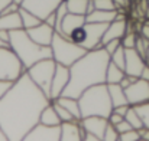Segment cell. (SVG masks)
Listing matches in <instances>:
<instances>
[{
	"mask_svg": "<svg viewBox=\"0 0 149 141\" xmlns=\"http://www.w3.org/2000/svg\"><path fill=\"white\" fill-rule=\"evenodd\" d=\"M148 46H149V41L145 39L143 36L138 35V39H136V45H135V49L145 58L146 56V50H148Z\"/></svg>",
	"mask_w": 149,
	"mask_h": 141,
	"instance_id": "d6a6232c",
	"label": "cell"
},
{
	"mask_svg": "<svg viewBox=\"0 0 149 141\" xmlns=\"http://www.w3.org/2000/svg\"><path fill=\"white\" fill-rule=\"evenodd\" d=\"M129 107H130V105H122V107H116V108H113V111L125 117V115H126V112H127V109H129Z\"/></svg>",
	"mask_w": 149,
	"mask_h": 141,
	"instance_id": "b9f144b4",
	"label": "cell"
},
{
	"mask_svg": "<svg viewBox=\"0 0 149 141\" xmlns=\"http://www.w3.org/2000/svg\"><path fill=\"white\" fill-rule=\"evenodd\" d=\"M44 22H47L48 25H51V26H52V28L55 29V13L49 14V16H48V17H47V19H45Z\"/></svg>",
	"mask_w": 149,
	"mask_h": 141,
	"instance_id": "7dc6e473",
	"label": "cell"
},
{
	"mask_svg": "<svg viewBox=\"0 0 149 141\" xmlns=\"http://www.w3.org/2000/svg\"><path fill=\"white\" fill-rule=\"evenodd\" d=\"M125 76H126V72L122 68H119L113 62L109 63L107 72H106V84H120V81Z\"/></svg>",
	"mask_w": 149,
	"mask_h": 141,
	"instance_id": "d4e9b609",
	"label": "cell"
},
{
	"mask_svg": "<svg viewBox=\"0 0 149 141\" xmlns=\"http://www.w3.org/2000/svg\"><path fill=\"white\" fill-rule=\"evenodd\" d=\"M141 78L145 79V81H149V65L148 63L145 65V68H143V71H142V74H141Z\"/></svg>",
	"mask_w": 149,
	"mask_h": 141,
	"instance_id": "f6af8a7d",
	"label": "cell"
},
{
	"mask_svg": "<svg viewBox=\"0 0 149 141\" xmlns=\"http://www.w3.org/2000/svg\"><path fill=\"white\" fill-rule=\"evenodd\" d=\"M109 23H90L86 22L83 26H80L78 29H75L70 39L80 45L81 47H84L86 50H93V49H99L103 47V36L104 32L107 29Z\"/></svg>",
	"mask_w": 149,
	"mask_h": 141,
	"instance_id": "8992f818",
	"label": "cell"
},
{
	"mask_svg": "<svg viewBox=\"0 0 149 141\" xmlns=\"http://www.w3.org/2000/svg\"><path fill=\"white\" fill-rule=\"evenodd\" d=\"M119 137H120V134L116 130V127L109 122V125L104 131V135H103V141H119Z\"/></svg>",
	"mask_w": 149,
	"mask_h": 141,
	"instance_id": "4dcf8cb0",
	"label": "cell"
},
{
	"mask_svg": "<svg viewBox=\"0 0 149 141\" xmlns=\"http://www.w3.org/2000/svg\"><path fill=\"white\" fill-rule=\"evenodd\" d=\"M145 61H146V63L149 65V46H148V50H146V56H145Z\"/></svg>",
	"mask_w": 149,
	"mask_h": 141,
	"instance_id": "f907efd6",
	"label": "cell"
},
{
	"mask_svg": "<svg viewBox=\"0 0 149 141\" xmlns=\"http://www.w3.org/2000/svg\"><path fill=\"white\" fill-rule=\"evenodd\" d=\"M19 14H20L22 25H23V29H25V30H28V29H31V28H35V26H38L39 23L44 22V20L39 19L36 14H33L32 12L26 10V9L22 7V6H20V9H19Z\"/></svg>",
	"mask_w": 149,
	"mask_h": 141,
	"instance_id": "cb8c5ba5",
	"label": "cell"
},
{
	"mask_svg": "<svg viewBox=\"0 0 149 141\" xmlns=\"http://www.w3.org/2000/svg\"><path fill=\"white\" fill-rule=\"evenodd\" d=\"M39 124L47 125V127H59V125L62 124V121H61L59 115L56 114V111H55L52 102L42 111L41 118H39Z\"/></svg>",
	"mask_w": 149,
	"mask_h": 141,
	"instance_id": "7402d4cb",
	"label": "cell"
},
{
	"mask_svg": "<svg viewBox=\"0 0 149 141\" xmlns=\"http://www.w3.org/2000/svg\"><path fill=\"white\" fill-rule=\"evenodd\" d=\"M138 141H146V140H143V138H139V140H138Z\"/></svg>",
	"mask_w": 149,
	"mask_h": 141,
	"instance_id": "f5cc1de1",
	"label": "cell"
},
{
	"mask_svg": "<svg viewBox=\"0 0 149 141\" xmlns=\"http://www.w3.org/2000/svg\"><path fill=\"white\" fill-rule=\"evenodd\" d=\"M64 1H65L67 9H68L70 13L87 16V9H88V1L90 0H64Z\"/></svg>",
	"mask_w": 149,
	"mask_h": 141,
	"instance_id": "484cf974",
	"label": "cell"
},
{
	"mask_svg": "<svg viewBox=\"0 0 149 141\" xmlns=\"http://www.w3.org/2000/svg\"><path fill=\"white\" fill-rule=\"evenodd\" d=\"M110 63V55L104 47L87 50L78 61L70 66V82L61 96L78 99L81 94L100 84H106V72Z\"/></svg>",
	"mask_w": 149,
	"mask_h": 141,
	"instance_id": "7a4b0ae2",
	"label": "cell"
},
{
	"mask_svg": "<svg viewBox=\"0 0 149 141\" xmlns=\"http://www.w3.org/2000/svg\"><path fill=\"white\" fill-rule=\"evenodd\" d=\"M17 29H23L19 12L7 13V14H0V30L12 32V30H17Z\"/></svg>",
	"mask_w": 149,
	"mask_h": 141,
	"instance_id": "d6986e66",
	"label": "cell"
},
{
	"mask_svg": "<svg viewBox=\"0 0 149 141\" xmlns=\"http://www.w3.org/2000/svg\"><path fill=\"white\" fill-rule=\"evenodd\" d=\"M52 105H54V108H55V111H56V114L59 115V118H61V121L62 122H70V121H75L74 120V117H72V114L71 112H68L59 102H56V101H52Z\"/></svg>",
	"mask_w": 149,
	"mask_h": 141,
	"instance_id": "f1b7e54d",
	"label": "cell"
},
{
	"mask_svg": "<svg viewBox=\"0 0 149 141\" xmlns=\"http://www.w3.org/2000/svg\"><path fill=\"white\" fill-rule=\"evenodd\" d=\"M26 32L33 42H36L38 45H42V46H51L54 35H55V29L47 22H42L38 26L28 29Z\"/></svg>",
	"mask_w": 149,
	"mask_h": 141,
	"instance_id": "9a60e30c",
	"label": "cell"
},
{
	"mask_svg": "<svg viewBox=\"0 0 149 141\" xmlns=\"http://www.w3.org/2000/svg\"><path fill=\"white\" fill-rule=\"evenodd\" d=\"M26 72L22 61L10 46L0 47V79L17 81Z\"/></svg>",
	"mask_w": 149,
	"mask_h": 141,
	"instance_id": "ba28073f",
	"label": "cell"
},
{
	"mask_svg": "<svg viewBox=\"0 0 149 141\" xmlns=\"http://www.w3.org/2000/svg\"><path fill=\"white\" fill-rule=\"evenodd\" d=\"M61 125L59 127H47L38 124L32 131H29L22 141H59Z\"/></svg>",
	"mask_w": 149,
	"mask_h": 141,
	"instance_id": "7c38bea8",
	"label": "cell"
},
{
	"mask_svg": "<svg viewBox=\"0 0 149 141\" xmlns=\"http://www.w3.org/2000/svg\"><path fill=\"white\" fill-rule=\"evenodd\" d=\"M148 4H149V0H148Z\"/></svg>",
	"mask_w": 149,
	"mask_h": 141,
	"instance_id": "9f6ffc18",
	"label": "cell"
},
{
	"mask_svg": "<svg viewBox=\"0 0 149 141\" xmlns=\"http://www.w3.org/2000/svg\"><path fill=\"white\" fill-rule=\"evenodd\" d=\"M139 35H141V36H143L145 39H148L149 41V23L148 22H143V23H142L141 30H139Z\"/></svg>",
	"mask_w": 149,
	"mask_h": 141,
	"instance_id": "60d3db41",
	"label": "cell"
},
{
	"mask_svg": "<svg viewBox=\"0 0 149 141\" xmlns=\"http://www.w3.org/2000/svg\"><path fill=\"white\" fill-rule=\"evenodd\" d=\"M120 45H122V41H120V39H113V41H110V42L104 43V45H103V47L106 49V52H107L109 55H111V53H113L117 47L120 46Z\"/></svg>",
	"mask_w": 149,
	"mask_h": 141,
	"instance_id": "d590c367",
	"label": "cell"
},
{
	"mask_svg": "<svg viewBox=\"0 0 149 141\" xmlns=\"http://www.w3.org/2000/svg\"><path fill=\"white\" fill-rule=\"evenodd\" d=\"M126 33H127V17H126L125 13L119 12L117 17L111 23H109V26H107V29L104 32L101 43L104 45V43H107V42H110L113 39H120L122 41Z\"/></svg>",
	"mask_w": 149,
	"mask_h": 141,
	"instance_id": "8fae6325",
	"label": "cell"
},
{
	"mask_svg": "<svg viewBox=\"0 0 149 141\" xmlns=\"http://www.w3.org/2000/svg\"><path fill=\"white\" fill-rule=\"evenodd\" d=\"M110 62H113L114 65H117L119 68H122L125 71V66H126V52H125V47L122 45L110 55Z\"/></svg>",
	"mask_w": 149,
	"mask_h": 141,
	"instance_id": "83f0119b",
	"label": "cell"
},
{
	"mask_svg": "<svg viewBox=\"0 0 149 141\" xmlns=\"http://www.w3.org/2000/svg\"><path fill=\"white\" fill-rule=\"evenodd\" d=\"M0 38H1L4 42L9 43V41H10V32H7V30H0Z\"/></svg>",
	"mask_w": 149,
	"mask_h": 141,
	"instance_id": "bcb514c9",
	"label": "cell"
},
{
	"mask_svg": "<svg viewBox=\"0 0 149 141\" xmlns=\"http://www.w3.org/2000/svg\"><path fill=\"white\" fill-rule=\"evenodd\" d=\"M62 1L64 0H22L20 6L32 12L33 14H36L39 19L45 20L49 14H52L56 10V7Z\"/></svg>",
	"mask_w": 149,
	"mask_h": 141,
	"instance_id": "9c48e42d",
	"label": "cell"
},
{
	"mask_svg": "<svg viewBox=\"0 0 149 141\" xmlns=\"http://www.w3.org/2000/svg\"><path fill=\"white\" fill-rule=\"evenodd\" d=\"M94 7L99 10H116L114 0H94Z\"/></svg>",
	"mask_w": 149,
	"mask_h": 141,
	"instance_id": "e575fe53",
	"label": "cell"
},
{
	"mask_svg": "<svg viewBox=\"0 0 149 141\" xmlns=\"http://www.w3.org/2000/svg\"><path fill=\"white\" fill-rule=\"evenodd\" d=\"M55 69H56V62L52 58L42 59V61L33 63L29 69H26V72L31 76V79L44 91V94L47 95L49 99H51V85H52V78H54Z\"/></svg>",
	"mask_w": 149,
	"mask_h": 141,
	"instance_id": "52a82bcc",
	"label": "cell"
},
{
	"mask_svg": "<svg viewBox=\"0 0 149 141\" xmlns=\"http://www.w3.org/2000/svg\"><path fill=\"white\" fill-rule=\"evenodd\" d=\"M125 120V117L123 115H120V114H117V112H111L110 114V117H109V122L110 124H113V125H116V124H119V122H122Z\"/></svg>",
	"mask_w": 149,
	"mask_h": 141,
	"instance_id": "ab89813d",
	"label": "cell"
},
{
	"mask_svg": "<svg viewBox=\"0 0 149 141\" xmlns=\"http://www.w3.org/2000/svg\"><path fill=\"white\" fill-rule=\"evenodd\" d=\"M78 102H80L83 118L97 115V117H104L109 120L110 114L113 112V104L109 94L107 84L94 85L86 89L78 98Z\"/></svg>",
	"mask_w": 149,
	"mask_h": 141,
	"instance_id": "277c9868",
	"label": "cell"
},
{
	"mask_svg": "<svg viewBox=\"0 0 149 141\" xmlns=\"http://www.w3.org/2000/svg\"><path fill=\"white\" fill-rule=\"evenodd\" d=\"M84 135H86V131L81 127L80 121H70V122L61 124L59 141H81Z\"/></svg>",
	"mask_w": 149,
	"mask_h": 141,
	"instance_id": "e0dca14e",
	"label": "cell"
},
{
	"mask_svg": "<svg viewBox=\"0 0 149 141\" xmlns=\"http://www.w3.org/2000/svg\"><path fill=\"white\" fill-rule=\"evenodd\" d=\"M70 82V66H64L61 63H56V69L52 78V85H51V99H58L65 87Z\"/></svg>",
	"mask_w": 149,
	"mask_h": 141,
	"instance_id": "4fadbf2b",
	"label": "cell"
},
{
	"mask_svg": "<svg viewBox=\"0 0 149 141\" xmlns=\"http://www.w3.org/2000/svg\"><path fill=\"white\" fill-rule=\"evenodd\" d=\"M51 101L25 72L0 98V131L7 141H22L38 124Z\"/></svg>",
	"mask_w": 149,
	"mask_h": 141,
	"instance_id": "6da1fadb",
	"label": "cell"
},
{
	"mask_svg": "<svg viewBox=\"0 0 149 141\" xmlns=\"http://www.w3.org/2000/svg\"><path fill=\"white\" fill-rule=\"evenodd\" d=\"M81 141H103V140L99 138V137H96V135H93V134H90V133H86V135L83 137Z\"/></svg>",
	"mask_w": 149,
	"mask_h": 141,
	"instance_id": "7bdbcfd3",
	"label": "cell"
},
{
	"mask_svg": "<svg viewBox=\"0 0 149 141\" xmlns=\"http://www.w3.org/2000/svg\"><path fill=\"white\" fill-rule=\"evenodd\" d=\"M13 81H4V79H0V98H3L4 95L10 91V88L13 87Z\"/></svg>",
	"mask_w": 149,
	"mask_h": 141,
	"instance_id": "8d00e7d4",
	"label": "cell"
},
{
	"mask_svg": "<svg viewBox=\"0 0 149 141\" xmlns=\"http://www.w3.org/2000/svg\"><path fill=\"white\" fill-rule=\"evenodd\" d=\"M145 22H148V23H149V19H148V20H145Z\"/></svg>",
	"mask_w": 149,
	"mask_h": 141,
	"instance_id": "db71d44e",
	"label": "cell"
},
{
	"mask_svg": "<svg viewBox=\"0 0 149 141\" xmlns=\"http://www.w3.org/2000/svg\"><path fill=\"white\" fill-rule=\"evenodd\" d=\"M132 1H138V0H132Z\"/></svg>",
	"mask_w": 149,
	"mask_h": 141,
	"instance_id": "11a10c76",
	"label": "cell"
},
{
	"mask_svg": "<svg viewBox=\"0 0 149 141\" xmlns=\"http://www.w3.org/2000/svg\"><path fill=\"white\" fill-rule=\"evenodd\" d=\"M141 138V134H139V130H129L126 133H122L120 137H119V141H138Z\"/></svg>",
	"mask_w": 149,
	"mask_h": 141,
	"instance_id": "836d02e7",
	"label": "cell"
},
{
	"mask_svg": "<svg viewBox=\"0 0 149 141\" xmlns=\"http://www.w3.org/2000/svg\"><path fill=\"white\" fill-rule=\"evenodd\" d=\"M130 3H132V0H114L116 10L117 12H122V13H125L130 7Z\"/></svg>",
	"mask_w": 149,
	"mask_h": 141,
	"instance_id": "74e56055",
	"label": "cell"
},
{
	"mask_svg": "<svg viewBox=\"0 0 149 141\" xmlns=\"http://www.w3.org/2000/svg\"><path fill=\"white\" fill-rule=\"evenodd\" d=\"M7 46H10V45H9L7 42H4V41L0 38V47H7Z\"/></svg>",
	"mask_w": 149,
	"mask_h": 141,
	"instance_id": "681fc988",
	"label": "cell"
},
{
	"mask_svg": "<svg viewBox=\"0 0 149 141\" xmlns=\"http://www.w3.org/2000/svg\"><path fill=\"white\" fill-rule=\"evenodd\" d=\"M138 32H135V30H127V33L123 36V39H122V46L125 47V49H129V47H135L136 45V39H138Z\"/></svg>",
	"mask_w": 149,
	"mask_h": 141,
	"instance_id": "f546056e",
	"label": "cell"
},
{
	"mask_svg": "<svg viewBox=\"0 0 149 141\" xmlns=\"http://www.w3.org/2000/svg\"><path fill=\"white\" fill-rule=\"evenodd\" d=\"M51 49H52V59L56 63H61L64 66H71L75 61H78L87 52L84 47L74 43L70 38L58 32H55L54 35Z\"/></svg>",
	"mask_w": 149,
	"mask_h": 141,
	"instance_id": "5b68a950",
	"label": "cell"
},
{
	"mask_svg": "<svg viewBox=\"0 0 149 141\" xmlns=\"http://www.w3.org/2000/svg\"><path fill=\"white\" fill-rule=\"evenodd\" d=\"M15 1H17V3H19V4H20V1H22V0H15Z\"/></svg>",
	"mask_w": 149,
	"mask_h": 141,
	"instance_id": "816d5d0a",
	"label": "cell"
},
{
	"mask_svg": "<svg viewBox=\"0 0 149 141\" xmlns=\"http://www.w3.org/2000/svg\"><path fill=\"white\" fill-rule=\"evenodd\" d=\"M86 22H87V20H86V16H84V14L67 13V14H65V17L62 19L59 33H61V35H64V36H67V38H70V36H71V33H72L75 29H78L80 26H83Z\"/></svg>",
	"mask_w": 149,
	"mask_h": 141,
	"instance_id": "ac0fdd59",
	"label": "cell"
},
{
	"mask_svg": "<svg viewBox=\"0 0 149 141\" xmlns=\"http://www.w3.org/2000/svg\"><path fill=\"white\" fill-rule=\"evenodd\" d=\"M126 52V66H125V72L129 76H135V78H141V74L146 65L145 58L135 49V47H129L125 49Z\"/></svg>",
	"mask_w": 149,
	"mask_h": 141,
	"instance_id": "5bb4252c",
	"label": "cell"
},
{
	"mask_svg": "<svg viewBox=\"0 0 149 141\" xmlns=\"http://www.w3.org/2000/svg\"><path fill=\"white\" fill-rule=\"evenodd\" d=\"M125 120L135 128V130H142L145 125H143V121H142V118H141V115H139V112L136 111V108L135 107H129V109H127V112H126V115H125Z\"/></svg>",
	"mask_w": 149,
	"mask_h": 141,
	"instance_id": "4316f807",
	"label": "cell"
},
{
	"mask_svg": "<svg viewBox=\"0 0 149 141\" xmlns=\"http://www.w3.org/2000/svg\"><path fill=\"white\" fill-rule=\"evenodd\" d=\"M9 45L15 50V53L19 56V59L22 61L25 69H29L33 63H36L42 59L52 58L51 46H42V45H38L36 42H33L25 29L12 30Z\"/></svg>",
	"mask_w": 149,
	"mask_h": 141,
	"instance_id": "3957f363",
	"label": "cell"
},
{
	"mask_svg": "<svg viewBox=\"0 0 149 141\" xmlns=\"http://www.w3.org/2000/svg\"><path fill=\"white\" fill-rule=\"evenodd\" d=\"M15 0H0V14L4 12V9L9 6V4H12Z\"/></svg>",
	"mask_w": 149,
	"mask_h": 141,
	"instance_id": "ee69618b",
	"label": "cell"
},
{
	"mask_svg": "<svg viewBox=\"0 0 149 141\" xmlns=\"http://www.w3.org/2000/svg\"><path fill=\"white\" fill-rule=\"evenodd\" d=\"M114 127H116V130L119 131V134H122V133H126V131H129V130H132V128H133V127H132V125H130V124L126 121V120H123L122 122L116 124Z\"/></svg>",
	"mask_w": 149,
	"mask_h": 141,
	"instance_id": "f35d334b",
	"label": "cell"
},
{
	"mask_svg": "<svg viewBox=\"0 0 149 141\" xmlns=\"http://www.w3.org/2000/svg\"><path fill=\"white\" fill-rule=\"evenodd\" d=\"M125 92H126L129 105H132V107L149 102V81L138 78L133 84H130L125 89Z\"/></svg>",
	"mask_w": 149,
	"mask_h": 141,
	"instance_id": "30bf717a",
	"label": "cell"
},
{
	"mask_svg": "<svg viewBox=\"0 0 149 141\" xmlns=\"http://www.w3.org/2000/svg\"><path fill=\"white\" fill-rule=\"evenodd\" d=\"M93 10H96V7H94V0H90V1H88V9H87V14H88V13H91Z\"/></svg>",
	"mask_w": 149,
	"mask_h": 141,
	"instance_id": "c3c4849f",
	"label": "cell"
},
{
	"mask_svg": "<svg viewBox=\"0 0 149 141\" xmlns=\"http://www.w3.org/2000/svg\"><path fill=\"white\" fill-rule=\"evenodd\" d=\"M107 88H109V94H110V98H111L113 108L122 107V105H129L125 88H122L120 84H107Z\"/></svg>",
	"mask_w": 149,
	"mask_h": 141,
	"instance_id": "44dd1931",
	"label": "cell"
},
{
	"mask_svg": "<svg viewBox=\"0 0 149 141\" xmlns=\"http://www.w3.org/2000/svg\"><path fill=\"white\" fill-rule=\"evenodd\" d=\"M56 102H59L68 112L72 114L75 121H81V109H80V102L75 98H70V96H59L58 99H54Z\"/></svg>",
	"mask_w": 149,
	"mask_h": 141,
	"instance_id": "603a6c76",
	"label": "cell"
},
{
	"mask_svg": "<svg viewBox=\"0 0 149 141\" xmlns=\"http://www.w3.org/2000/svg\"><path fill=\"white\" fill-rule=\"evenodd\" d=\"M136 111L139 112L142 121H143V125L149 128V102H145V104H141V105H136L135 107Z\"/></svg>",
	"mask_w": 149,
	"mask_h": 141,
	"instance_id": "1f68e13d",
	"label": "cell"
},
{
	"mask_svg": "<svg viewBox=\"0 0 149 141\" xmlns=\"http://www.w3.org/2000/svg\"><path fill=\"white\" fill-rule=\"evenodd\" d=\"M81 127L84 128L86 133H90L96 137H99L103 140V135H104V131L109 125V120L104 118V117H97V115H93V117H86V118H81L80 121Z\"/></svg>",
	"mask_w": 149,
	"mask_h": 141,
	"instance_id": "2e32d148",
	"label": "cell"
},
{
	"mask_svg": "<svg viewBox=\"0 0 149 141\" xmlns=\"http://www.w3.org/2000/svg\"><path fill=\"white\" fill-rule=\"evenodd\" d=\"M119 12L117 10H93L86 16V20L90 23H111L117 17Z\"/></svg>",
	"mask_w": 149,
	"mask_h": 141,
	"instance_id": "ffe728a7",
	"label": "cell"
}]
</instances>
